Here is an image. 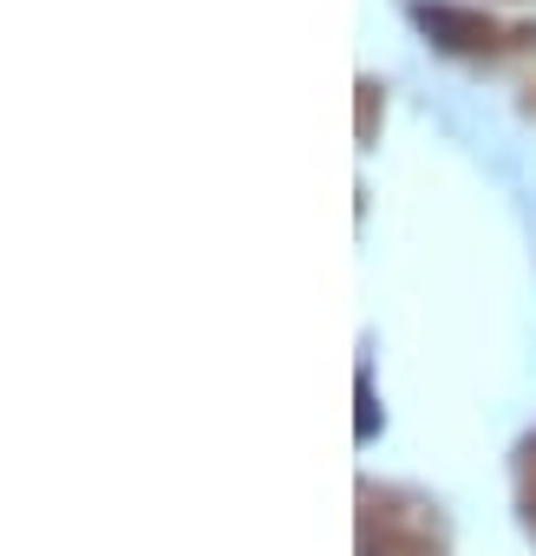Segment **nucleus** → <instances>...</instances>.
<instances>
[{"instance_id": "nucleus-1", "label": "nucleus", "mask_w": 536, "mask_h": 556, "mask_svg": "<svg viewBox=\"0 0 536 556\" xmlns=\"http://www.w3.org/2000/svg\"><path fill=\"white\" fill-rule=\"evenodd\" d=\"M367 556H438L432 536H386V543H367Z\"/></svg>"}, {"instance_id": "nucleus-2", "label": "nucleus", "mask_w": 536, "mask_h": 556, "mask_svg": "<svg viewBox=\"0 0 536 556\" xmlns=\"http://www.w3.org/2000/svg\"><path fill=\"white\" fill-rule=\"evenodd\" d=\"M523 497H529V517H536V445H529V491Z\"/></svg>"}]
</instances>
